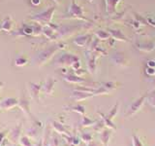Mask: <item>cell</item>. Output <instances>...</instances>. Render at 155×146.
<instances>
[{
    "label": "cell",
    "instance_id": "cell-2",
    "mask_svg": "<svg viewBox=\"0 0 155 146\" xmlns=\"http://www.w3.org/2000/svg\"><path fill=\"white\" fill-rule=\"evenodd\" d=\"M19 106L21 107L24 112H26L27 114L30 115V111H29V102L26 99H21V100H19Z\"/></svg>",
    "mask_w": 155,
    "mask_h": 146
},
{
    "label": "cell",
    "instance_id": "cell-6",
    "mask_svg": "<svg viewBox=\"0 0 155 146\" xmlns=\"http://www.w3.org/2000/svg\"><path fill=\"white\" fill-rule=\"evenodd\" d=\"M21 145L22 146H32V144H31V142H30V140H29L27 137H21Z\"/></svg>",
    "mask_w": 155,
    "mask_h": 146
},
{
    "label": "cell",
    "instance_id": "cell-7",
    "mask_svg": "<svg viewBox=\"0 0 155 146\" xmlns=\"http://www.w3.org/2000/svg\"><path fill=\"white\" fill-rule=\"evenodd\" d=\"M92 124H94L93 121H90V120L87 119L86 117H84V122H82V126L86 127V126H91Z\"/></svg>",
    "mask_w": 155,
    "mask_h": 146
},
{
    "label": "cell",
    "instance_id": "cell-9",
    "mask_svg": "<svg viewBox=\"0 0 155 146\" xmlns=\"http://www.w3.org/2000/svg\"><path fill=\"white\" fill-rule=\"evenodd\" d=\"M82 140H84V141H90L91 140V135L90 134H82Z\"/></svg>",
    "mask_w": 155,
    "mask_h": 146
},
{
    "label": "cell",
    "instance_id": "cell-5",
    "mask_svg": "<svg viewBox=\"0 0 155 146\" xmlns=\"http://www.w3.org/2000/svg\"><path fill=\"white\" fill-rule=\"evenodd\" d=\"M31 88H32L33 94L35 95V96H38V95H39V92H40V89H41V86H39V85H35V84H32Z\"/></svg>",
    "mask_w": 155,
    "mask_h": 146
},
{
    "label": "cell",
    "instance_id": "cell-1",
    "mask_svg": "<svg viewBox=\"0 0 155 146\" xmlns=\"http://www.w3.org/2000/svg\"><path fill=\"white\" fill-rule=\"evenodd\" d=\"M18 100L16 99H6L1 102V107L3 109H11L18 105Z\"/></svg>",
    "mask_w": 155,
    "mask_h": 146
},
{
    "label": "cell",
    "instance_id": "cell-4",
    "mask_svg": "<svg viewBox=\"0 0 155 146\" xmlns=\"http://www.w3.org/2000/svg\"><path fill=\"white\" fill-rule=\"evenodd\" d=\"M53 128L55 129V130L57 133H60V134H68V131L64 129V127H63L61 124L59 123H56V122H53Z\"/></svg>",
    "mask_w": 155,
    "mask_h": 146
},
{
    "label": "cell",
    "instance_id": "cell-10",
    "mask_svg": "<svg viewBox=\"0 0 155 146\" xmlns=\"http://www.w3.org/2000/svg\"><path fill=\"white\" fill-rule=\"evenodd\" d=\"M25 63H26L25 60H21V58H19V60H17V64L18 65H23V64H25Z\"/></svg>",
    "mask_w": 155,
    "mask_h": 146
},
{
    "label": "cell",
    "instance_id": "cell-8",
    "mask_svg": "<svg viewBox=\"0 0 155 146\" xmlns=\"http://www.w3.org/2000/svg\"><path fill=\"white\" fill-rule=\"evenodd\" d=\"M133 143H134V146H143L142 142H140V139L136 135L133 136Z\"/></svg>",
    "mask_w": 155,
    "mask_h": 146
},
{
    "label": "cell",
    "instance_id": "cell-11",
    "mask_svg": "<svg viewBox=\"0 0 155 146\" xmlns=\"http://www.w3.org/2000/svg\"><path fill=\"white\" fill-rule=\"evenodd\" d=\"M0 136H1V134H0ZM0 146H1V139H0Z\"/></svg>",
    "mask_w": 155,
    "mask_h": 146
},
{
    "label": "cell",
    "instance_id": "cell-3",
    "mask_svg": "<svg viewBox=\"0 0 155 146\" xmlns=\"http://www.w3.org/2000/svg\"><path fill=\"white\" fill-rule=\"evenodd\" d=\"M110 135V130H104L103 133L101 134V140H102V142H103L106 146H108Z\"/></svg>",
    "mask_w": 155,
    "mask_h": 146
}]
</instances>
